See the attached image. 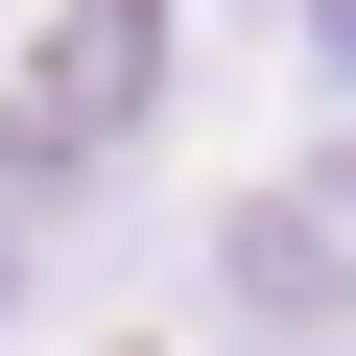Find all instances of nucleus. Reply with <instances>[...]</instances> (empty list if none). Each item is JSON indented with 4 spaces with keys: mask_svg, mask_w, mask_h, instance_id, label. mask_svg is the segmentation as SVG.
I'll use <instances>...</instances> for the list:
<instances>
[{
    "mask_svg": "<svg viewBox=\"0 0 356 356\" xmlns=\"http://www.w3.org/2000/svg\"><path fill=\"white\" fill-rule=\"evenodd\" d=\"M309 72H356V0H332V24H309Z\"/></svg>",
    "mask_w": 356,
    "mask_h": 356,
    "instance_id": "nucleus-4",
    "label": "nucleus"
},
{
    "mask_svg": "<svg viewBox=\"0 0 356 356\" xmlns=\"http://www.w3.org/2000/svg\"><path fill=\"white\" fill-rule=\"evenodd\" d=\"M0 309H24V191H0Z\"/></svg>",
    "mask_w": 356,
    "mask_h": 356,
    "instance_id": "nucleus-3",
    "label": "nucleus"
},
{
    "mask_svg": "<svg viewBox=\"0 0 356 356\" xmlns=\"http://www.w3.org/2000/svg\"><path fill=\"white\" fill-rule=\"evenodd\" d=\"M214 332L238 356H356V166H309V191H261L214 238Z\"/></svg>",
    "mask_w": 356,
    "mask_h": 356,
    "instance_id": "nucleus-2",
    "label": "nucleus"
},
{
    "mask_svg": "<svg viewBox=\"0 0 356 356\" xmlns=\"http://www.w3.org/2000/svg\"><path fill=\"white\" fill-rule=\"evenodd\" d=\"M143 119H166V0H72V24L24 48V95H0V191H24V214H72Z\"/></svg>",
    "mask_w": 356,
    "mask_h": 356,
    "instance_id": "nucleus-1",
    "label": "nucleus"
}]
</instances>
